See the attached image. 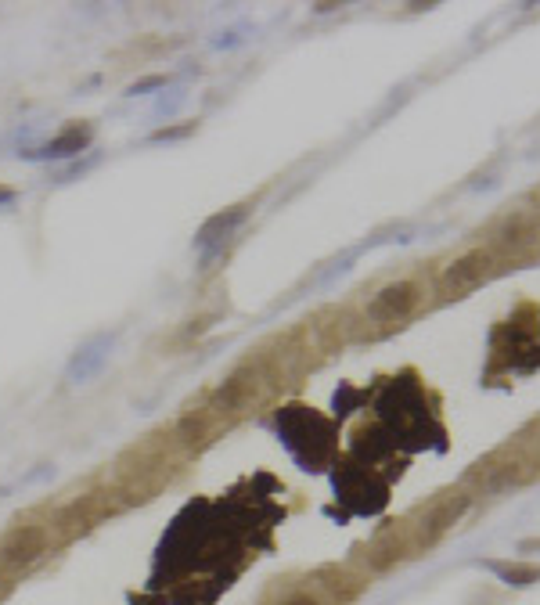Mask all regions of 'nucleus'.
Wrapping results in <instances>:
<instances>
[{
  "label": "nucleus",
  "instance_id": "nucleus-1",
  "mask_svg": "<svg viewBox=\"0 0 540 605\" xmlns=\"http://www.w3.org/2000/svg\"><path fill=\"white\" fill-rule=\"evenodd\" d=\"M47 551V530L36 523H22L0 537V562L8 569H26L33 566Z\"/></svg>",
  "mask_w": 540,
  "mask_h": 605
},
{
  "label": "nucleus",
  "instance_id": "nucleus-2",
  "mask_svg": "<svg viewBox=\"0 0 540 605\" xmlns=\"http://www.w3.org/2000/svg\"><path fill=\"white\" fill-rule=\"evenodd\" d=\"M256 389H260V375H256V368H238L231 371L220 386H216V393L209 397V411H220V415H231V411H242V407L252 404V397H256Z\"/></svg>",
  "mask_w": 540,
  "mask_h": 605
},
{
  "label": "nucleus",
  "instance_id": "nucleus-3",
  "mask_svg": "<svg viewBox=\"0 0 540 605\" xmlns=\"http://www.w3.org/2000/svg\"><path fill=\"white\" fill-rule=\"evenodd\" d=\"M414 303H418V281H393L368 303V321H375V325L400 321L411 314Z\"/></svg>",
  "mask_w": 540,
  "mask_h": 605
},
{
  "label": "nucleus",
  "instance_id": "nucleus-4",
  "mask_svg": "<svg viewBox=\"0 0 540 605\" xmlns=\"http://www.w3.org/2000/svg\"><path fill=\"white\" fill-rule=\"evenodd\" d=\"M490 271H494V253H490V249H472V253H461L458 260L443 271V285H447L450 292H465L490 278Z\"/></svg>",
  "mask_w": 540,
  "mask_h": 605
},
{
  "label": "nucleus",
  "instance_id": "nucleus-5",
  "mask_svg": "<svg viewBox=\"0 0 540 605\" xmlns=\"http://www.w3.org/2000/svg\"><path fill=\"white\" fill-rule=\"evenodd\" d=\"M540 238V227L533 217H508L490 238V253H522L526 245Z\"/></svg>",
  "mask_w": 540,
  "mask_h": 605
},
{
  "label": "nucleus",
  "instance_id": "nucleus-6",
  "mask_svg": "<svg viewBox=\"0 0 540 605\" xmlns=\"http://www.w3.org/2000/svg\"><path fill=\"white\" fill-rule=\"evenodd\" d=\"M209 433H213V411H188V415H180L177 425H173V436H177V443L184 447V451H191V447H202V443L209 440Z\"/></svg>",
  "mask_w": 540,
  "mask_h": 605
},
{
  "label": "nucleus",
  "instance_id": "nucleus-7",
  "mask_svg": "<svg viewBox=\"0 0 540 605\" xmlns=\"http://www.w3.org/2000/svg\"><path fill=\"white\" fill-rule=\"evenodd\" d=\"M465 508H468V497L458 494V497H450V501H443V505L436 508L432 515H425V519H422L425 541H436L443 530H450V526H454L461 515H465Z\"/></svg>",
  "mask_w": 540,
  "mask_h": 605
},
{
  "label": "nucleus",
  "instance_id": "nucleus-8",
  "mask_svg": "<svg viewBox=\"0 0 540 605\" xmlns=\"http://www.w3.org/2000/svg\"><path fill=\"white\" fill-rule=\"evenodd\" d=\"M252 213V206L245 202V206H231L224 209V213H216L213 220H206V227H202V235H198V242H216V238L231 235L234 227H242L245 217Z\"/></svg>",
  "mask_w": 540,
  "mask_h": 605
},
{
  "label": "nucleus",
  "instance_id": "nucleus-9",
  "mask_svg": "<svg viewBox=\"0 0 540 605\" xmlns=\"http://www.w3.org/2000/svg\"><path fill=\"white\" fill-rule=\"evenodd\" d=\"M90 145V127L87 123H72L65 134H58L51 141V148H44V159H58V155H76V152H83V148Z\"/></svg>",
  "mask_w": 540,
  "mask_h": 605
},
{
  "label": "nucleus",
  "instance_id": "nucleus-10",
  "mask_svg": "<svg viewBox=\"0 0 540 605\" xmlns=\"http://www.w3.org/2000/svg\"><path fill=\"white\" fill-rule=\"evenodd\" d=\"M494 569L504 580H512V584H533V580L540 577V569H533V566H508V562H497Z\"/></svg>",
  "mask_w": 540,
  "mask_h": 605
},
{
  "label": "nucleus",
  "instance_id": "nucleus-11",
  "mask_svg": "<svg viewBox=\"0 0 540 605\" xmlns=\"http://www.w3.org/2000/svg\"><path fill=\"white\" fill-rule=\"evenodd\" d=\"M274 605H321V602H317L310 591H296V595H285L281 602H274Z\"/></svg>",
  "mask_w": 540,
  "mask_h": 605
}]
</instances>
